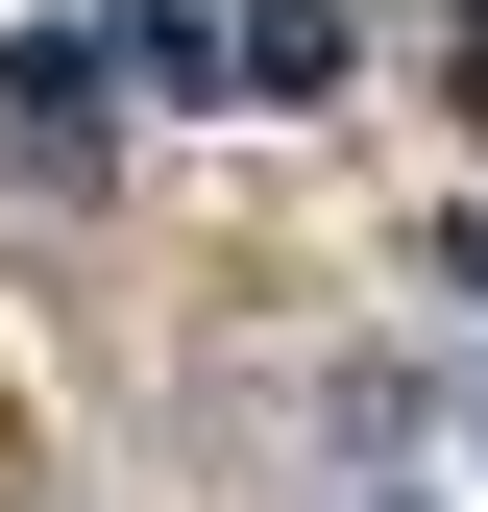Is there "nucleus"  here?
I'll return each instance as SVG.
<instances>
[{"mask_svg": "<svg viewBox=\"0 0 488 512\" xmlns=\"http://www.w3.org/2000/svg\"><path fill=\"white\" fill-rule=\"evenodd\" d=\"M122 74H147V25H25V49H0V147H25V171H98L122 147Z\"/></svg>", "mask_w": 488, "mask_h": 512, "instance_id": "obj_1", "label": "nucleus"}, {"mask_svg": "<svg viewBox=\"0 0 488 512\" xmlns=\"http://www.w3.org/2000/svg\"><path fill=\"white\" fill-rule=\"evenodd\" d=\"M440 98H464V122H488V0H464V25H440Z\"/></svg>", "mask_w": 488, "mask_h": 512, "instance_id": "obj_2", "label": "nucleus"}]
</instances>
